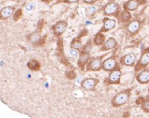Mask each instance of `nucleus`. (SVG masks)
<instances>
[{"label": "nucleus", "instance_id": "nucleus-9", "mask_svg": "<svg viewBox=\"0 0 149 118\" xmlns=\"http://www.w3.org/2000/svg\"><path fill=\"white\" fill-rule=\"evenodd\" d=\"M117 67H118V63L114 56H112L104 59L102 62V70H104L105 72H109V73L113 69H115Z\"/></svg>", "mask_w": 149, "mask_h": 118}, {"label": "nucleus", "instance_id": "nucleus-25", "mask_svg": "<svg viewBox=\"0 0 149 118\" xmlns=\"http://www.w3.org/2000/svg\"><path fill=\"white\" fill-rule=\"evenodd\" d=\"M58 1H63V2H64V1H65V0H58Z\"/></svg>", "mask_w": 149, "mask_h": 118}, {"label": "nucleus", "instance_id": "nucleus-2", "mask_svg": "<svg viewBox=\"0 0 149 118\" xmlns=\"http://www.w3.org/2000/svg\"><path fill=\"white\" fill-rule=\"evenodd\" d=\"M106 55H102L100 56H96L91 58V60L86 65L85 71L87 72H98L101 69H102V62L103 58L105 57Z\"/></svg>", "mask_w": 149, "mask_h": 118}, {"label": "nucleus", "instance_id": "nucleus-1", "mask_svg": "<svg viewBox=\"0 0 149 118\" xmlns=\"http://www.w3.org/2000/svg\"><path fill=\"white\" fill-rule=\"evenodd\" d=\"M131 93H132L131 88H127V89H125V90L119 92V93L116 94L112 99V102H111L112 106L115 108L125 106V104L129 101V99H130Z\"/></svg>", "mask_w": 149, "mask_h": 118}, {"label": "nucleus", "instance_id": "nucleus-21", "mask_svg": "<svg viewBox=\"0 0 149 118\" xmlns=\"http://www.w3.org/2000/svg\"><path fill=\"white\" fill-rule=\"evenodd\" d=\"M28 67L30 70H38L40 69V64H38V62L37 60H34V59H32V60H30L29 63H28Z\"/></svg>", "mask_w": 149, "mask_h": 118}, {"label": "nucleus", "instance_id": "nucleus-26", "mask_svg": "<svg viewBox=\"0 0 149 118\" xmlns=\"http://www.w3.org/2000/svg\"><path fill=\"white\" fill-rule=\"evenodd\" d=\"M148 94H149V86H148Z\"/></svg>", "mask_w": 149, "mask_h": 118}, {"label": "nucleus", "instance_id": "nucleus-7", "mask_svg": "<svg viewBox=\"0 0 149 118\" xmlns=\"http://www.w3.org/2000/svg\"><path fill=\"white\" fill-rule=\"evenodd\" d=\"M146 3V0H127L123 5V8L128 12H134L141 5Z\"/></svg>", "mask_w": 149, "mask_h": 118}, {"label": "nucleus", "instance_id": "nucleus-22", "mask_svg": "<svg viewBox=\"0 0 149 118\" xmlns=\"http://www.w3.org/2000/svg\"><path fill=\"white\" fill-rule=\"evenodd\" d=\"M141 109L143 110L145 113H149V96L145 98L143 104H141Z\"/></svg>", "mask_w": 149, "mask_h": 118}, {"label": "nucleus", "instance_id": "nucleus-3", "mask_svg": "<svg viewBox=\"0 0 149 118\" xmlns=\"http://www.w3.org/2000/svg\"><path fill=\"white\" fill-rule=\"evenodd\" d=\"M120 12V5L117 2H110L102 8V13L106 16L118 17Z\"/></svg>", "mask_w": 149, "mask_h": 118}, {"label": "nucleus", "instance_id": "nucleus-19", "mask_svg": "<svg viewBox=\"0 0 149 118\" xmlns=\"http://www.w3.org/2000/svg\"><path fill=\"white\" fill-rule=\"evenodd\" d=\"M70 47L72 49H75V50L80 51L82 48V44H81V39L79 37L73 38L72 40V42H70Z\"/></svg>", "mask_w": 149, "mask_h": 118}, {"label": "nucleus", "instance_id": "nucleus-6", "mask_svg": "<svg viewBox=\"0 0 149 118\" xmlns=\"http://www.w3.org/2000/svg\"><path fill=\"white\" fill-rule=\"evenodd\" d=\"M141 21L138 20V19H134V20H131L126 25V31L129 35L131 36H134L135 35H137L140 29H141Z\"/></svg>", "mask_w": 149, "mask_h": 118}, {"label": "nucleus", "instance_id": "nucleus-15", "mask_svg": "<svg viewBox=\"0 0 149 118\" xmlns=\"http://www.w3.org/2000/svg\"><path fill=\"white\" fill-rule=\"evenodd\" d=\"M15 13V8L14 6H5L0 10V19L1 20H6L9 17H11Z\"/></svg>", "mask_w": 149, "mask_h": 118}, {"label": "nucleus", "instance_id": "nucleus-11", "mask_svg": "<svg viewBox=\"0 0 149 118\" xmlns=\"http://www.w3.org/2000/svg\"><path fill=\"white\" fill-rule=\"evenodd\" d=\"M90 60H91V55L89 53V51H87V50L81 51L79 55V58H78V61H77L78 67L83 71L85 65H87V64L89 63Z\"/></svg>", "mask_w": 149, "mask_h": 118}, {"label": "nucleus", "instance_id": "nucleus-23", "mask_svg": "<svg viewBox=\"0 0 149 118\" xmlns=\"http://www.w3.org/2000/svg\"><path fill=\"white\" fill-rule=\"evenodd\" d=\"M84 4H87V5H93L94 3H96L98 0H82Z\"/></svg>", "mask_w": 149, "mask_h": 118}, {"label": "nucleus", "instance_id": "nucleus-20", "mask_svg": "<svg viewBox=\"0 0 149 118\" xmlns=\"http://www.w3.org/2000/svg\"><path fill=\"white\" fill-rule=\"evenodd\" d=\"M29 41L32 43V44H34V45H37L40 43V39H41V36H40V33L38 32V31H36L34 33H32V34L29 36Z\"/></svg>", "mask_w": 149, "mask_h": 118}, {"label": "nucleus", "instance_id": "nucleus-24", "mask_svg": "<svg viewBox=\"0 0 149 118\" xmlns=\"http://www.w3.org/2000/svg\"><path fill=\"white\" fill-rule=\"evenodd\" d=\"M80 0H65V3H67V4H74V3H78L79 2Z\"/></svg>", "mask_w": 149, "mask_h": 118}, {"label": "nucleus", "instance_id": "nucleus-13", "mask_svg": "<svg viewBox=\"0 0 149 118\" xmlns=\"http://www.w3.org/2000/svg\"><path fill=\"white\" fill-rule=\"evenodd\" d=\"M67 27H68V23L67 21L65 20H61V21H59L57 22L53 27H52V31H53V34L56 36H62L65 31L67 30Z\"/></svg>", "mask_w": 149, "mask_h": 118}, {"label": "nucleus", "instance_id": "nucleus-10", "mask_svg": "<svg viewBox=\"0 0 149 118\" xmlns=\"http://www.w3.org/2000/svg\"><path fill=\"white\" fill-rule=\"evenodd\" d=\"M135 62H136V56L134 53H128L120 58V64L125 67H133L135 65Z\"/></svg>", "mask_w": 149, "mask_h": 118}, {"label": "nucleus", "instance_id": "nucleus-18", "mask_svg": "<svg viewBox=\"0 0 149 118\" xmlns=\"http://www.w3.org/2000/svg\"><path fill=\"white\" fill-rule=\"evenodd\" d=\"M106 40V37L104 36V34L103 33H101L100 31L98 33H96L94 37H93V44L95 45H103V43L105 42Z\"/></svg>", "mask_w": 149, "mask_h": 118}, {"label": "nucleus", "instance_id": "nucleus-5", "mask_svg": "<svg viewBox=\"0 0 149 118\" xmlns=\"http://www.w3.org/2000/svg\"><path fill=\"white\" fill-rule=\"evenodd\" d=\"M148 65H149V47L146 48L142 52L139 60L136 65H135V71L138 72L139 70L146 69V67H148Z\"/></svg>", "mask_w": 149, "mask_h": 118}, {"label": "nucleus", "instance_id": "nucleus-14", "mask_svg": "<svg viewBox=\"0 0 149 118\" xmlns=\"http://www.w3.org/2000/svg\"><path fill=\"white\" fill-rule=\"evenodd\" d=\"M116 47H117V41L115 40V38L113 37H109L107 38L105 42L103 43V45L101 47L100 51L102 52H107L112 49H114Z\"/></svg>", "mask_w": 149, "mask_h": 118}, {"label": "nucleus", "instance_id": "nucleus-4", "mask_svg": "<svg viewBox=\"0 0 149 118\" xmlns=\"http://www.w3.org/2000/svg\"><path fill=\"white\" fill-rule=\"evenodd\" d=\"M121 77H122V70H121V67L118 65L115 69L110 72L105 82L109 86H112V84H119L121 83Z\"/></svg>", "mask_w": 149, "mask_h": 118}, {"label": "nucleus", "instance_id": "nucleus-8", "mask_svg": "<svg viewBox=\"0 0 149 118\" xmlns=\"http://www.w3.org/2000/svg\"><path fill=\"white\" fill-rule=\"evenodd\" d=\"M99 79L97 78H93V77H87L84 78V79L81 81V86L82 87V89L86 90V91H93L95 89L96 86L99 84Z\"/></svg>", "mask_w": 149, "mask_h": 118}, {"label": "nucleus", "instance_id": "nucleus-12", "mask_svg": "<svg viewBox=\"0 0 149 118\" xmlns=\"http://www.w3.org/2000/svg\"><path fill=\"white\" fill-rule=\"evenodd\" d=\"M116 27V20L113 18L110 17H104L102 19V27L100 29L101 33H107L114 29Z\"/></svg>", "mask_w": 149, "mask_h": 118}, {"label": "nucleus", "instance_id": "nucleus-16", "mask_svg": "<svg viewBox=\"0 0 149 118\" xmlns=\"http://www.w3.org/2000/svg\"><path fill=\"white\" fill-rule=\"evenodd\" d=\"M136 81L140 84H146L149 83V69H143L136 75Z\"/></svg>", "mask_w": 149, "mask_h": 118}, {"label": "nucleus", "instance_id": "nucleus-17", "mask_svg": "<svg viewBox=\"0 0 149 118\" xmlns=\"http://www.w3.org/2000/svg\"><path fill=\"white\" fill-rule=\"evenodd\" d=\"M131 18H132V15L130 12L125 11V10H123L121 13H119L118 15V19L121 23H129L131 21Z\"/></svg>", "mask_w": 149, "mask_h": 118}, {"label": "nucleus", "instance_id": "nucleus-27", "mask_svg": "<svg viewBox=\"0 0 149 118\" xmlns=\"http://www.w3.org/2000/svg\"><path fill=\"white\" fill-rule=\"evenodd\" d=\"M12 1H13V0H12Z\"/></svg>", "mask_w": 149, "mask_h": 118}]
</instances>
